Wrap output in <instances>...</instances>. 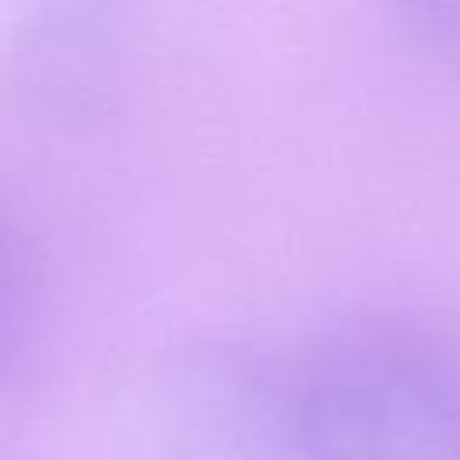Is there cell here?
Listing matches in <instances>:
<instances>
[{"instance_id": "obj_1", "label": "cell", "mask_w": 460, "mask_h": 460, "mask_svg": "<svg viewBox=\"0 0 460 460\" xmlns=\"http://www.w3.org/2000/svg\"><path fill=\"white\" fill-rule=\"evenodd\" d=\"M305 460H460V320L374 305L288 352Z\"/></svg>"}, {"instance_id": "obj_2", "label": "cell", "mask_w": 460, "mask_h": 460, "mask_svg": "<svg viewBox=\"0 0 460 460\" xmlns=\"http://www.w3.org/2000/svg\"><path fill=\"white\" fill-rule=\"evenodd\" d=\"M165 460H305L288 356L226 341L180 359L162 399Z\"/></svg>"}, {"instance_id": "obj_3", "label": "cell", "mask_w": 460, "mask_h": 460, "mask_svg": "<svg viewBox=\"0 0 460 460\" xmlns=\"http://www.w3.org/2000/svg\"><path fill=\"white\" fill-rule=\"evenodd\" d=\"M40 262L22 226L0 208V374L22 356L40 316Z\"/></svg>"}, {"instance_id": "obj_4", "label": "cell", "mask_w": 460, "mask_h": 460, "mask_svg": "<svg viewBox=\"0 0 460 460\" xmlns=\"http://www.w3.org/2000/svg\"><path fill=\"white\" fill-rule=\"evenodd\" d=\"M399 22L420 50L460 65V4H406Z\"/></svg>"}]
</instances>
